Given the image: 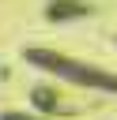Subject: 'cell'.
I'll list each match as a JSON object with an SVG mask.
<instances>
[{
  "label": "cell",
  "instance_id": "1",
  "mask_svg": "<svg viewBox=\"0 0 117 120\" xmlns=\"http://www.w3.org/2000/svg\"><path fill=\"white\" fill-rule=\"evenodd\" d=\"M23 56H26V64L49 71L53 79H64V82H72V86L98 90V94H117V75L106 71V68H98V64H83V60H72V56H64V52L42 49V45L26 49Z\"/></svg>",
  "mask_w": 117,
  "mask_h": 120
},
{
  "label": "cell",
  "instance_id": "2",
  "mask_svg": "<svg viewBox=\"0 0 117 120\" xmlns=\"http://www.w3.org/2000/svg\"><path fill=\"white\" fill-rule=\"evenodd\" d=\"M75 15H87L83 0H53L49 4V19H75Z\"/></svg>",
  "mask_w": 117,
  "mask_h": 120
},
{
  "label": "cell",
  "instance_id": "3",
  "mask_svg": "<svg viewBox=\"0 0 117 120\" xmlns=\"http://www.w3.org/2000/svg\"><path fill=\"white\" fill-rule=\"evenodd\" d=\"M0 120H42V116H34V112H4Z\"/></svg>",
  "mask_w": 117,
  "mask_h": 120
}]
</instances>
